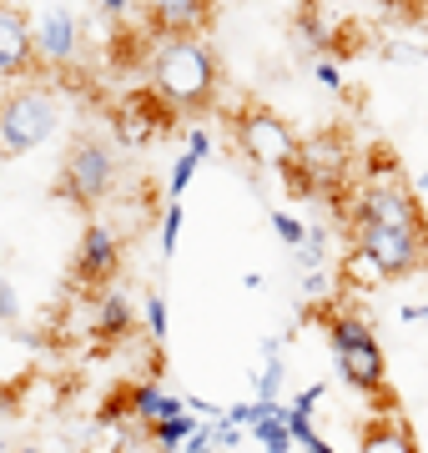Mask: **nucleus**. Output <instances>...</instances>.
Segmentation results:
<instances>
[{
  "mask_svg": "<svg viewBox=\"0 0 428 453\" xmlns=\"http://www.w3.org/2000/svg\"><path fill=\"white\" fill-rule=\"evenodd\" d=\"M0 262H5V257H0Z\"/></svg>",
  "mask_w": 428,
  "mask_h": 453,
  "instance_id": "c85d7f7f",
  "label": "nucleus"
},
{
  "mask_svg": "<svg viewBox=\"0 0 428 453\" xmlns=\"http://www.w3.org/2000/svg\"><path fill=\"white\" fill-rule=\"evenodd\" d=\"M16 453H46V449H41V443H20Z\"/></svg>",
  "mask_w": 428,
  "mask_h": 453,
  "instance_id": "cd10ccee",
  "label": "nucleus"
},
{
  "mask_svg": "<svg viewBox=\"0 0 428 453\" xmlns=\"http://www.w3.org/2000/svg\"><path fill=\"white\" fill-rule=\"evenodd\" d=\"M66 121L61 91L46 81H16L0 91V157H26L35 146H46Z\"/></svg>",
  "mask_w": 428,
  "mask_h": 453,
  "instance_id": "39448f33",
  "label": "nucleus"
},
{
  "mask_svg": "<svg viewBox=\"0 0 428 453\" xmlns=\"http://www.w3.org/2000/svg\"><path fill=\"white\" fill-rule=\"evenodd\" d=\"M358 453H418V434L398 408H378L373 418L363 423Z\"/></svg>",
  "mask_w": 428,
  "mask_h": 453,
  "instance_id": "ddd939ff",
  "label": "nucleus"
},
{
  "mask_svg": "<svg viewBox=\"0 0 428 453\" xmlns=\"http://www.w3.org/2000/svg\"><path fill=\"white\" fill-rule=\"evenodd\" d=\"M187 151H192V157H202V162H207V157H212L217 146H212V131L207 127H192L187 131Z\"/></svg>",
  "mask_w": 428,
  "mask_h": 453,
  "instance_id": "393cba45",
  "label": "nucleus"
},
{
  "mask_svg": "<svg viewBox=\"0 0 428 453\" xmlns=\"http://www.w3.org/2000/svg\"><path fill=\"white\" fill-rule=\"evenodd\" d=\"M35 71H41L35 20L20 11V0H0V86L31 81Z\"/></svg>",
  "mask_w": 428,
  "mask_h": 453,
  "instance_id": "9d476101",
  "label": "nucleus"
},
{
  "mask_svg": "<svg viewBox=\"0 0 428 453\" xmlns=\"http://www.w3.org/2000/svg\"><path fill=\"white\" fill-rule=\"evenodd\" d=\"M121 257H126V237H121V226L91 217V222L81 226L76 257H71V288L81 292V297H96V292L116 288Z\"/></svg>",
  "mask_w": 428,
  "mask_h": 453,
  "instance_id": "0eeeda50",
  "label": "nucleus"
},
{
  "mask_svg": "<svg viewBox=\"0 0 428 453\" xmlns=\"http://www.w3.org/2000/svg\"><path fill=\"white\" fill-rule=\"evenodd\" d=\"M272 232H278V242L293 252V247L308 237V222H302V217H293V211H272Z\"/></svg>",
  "mask_w": 428,
  "mask_h": 453,
  "instance_id": "aec40b11",
  "label": "nucleus"
},
{
  "mask_svg": "<svg viewBox=\"0 0 428 453\" xmlns=\"http://www.w3.org/2000/svg\"><path fill=\"white\" fill-rule=\"evenodd\" d=\"M308 71H313V81L323 86V91H332V96H338V91H343V65L332 61V56H317V61H308Z\"/></svg>",
  "mask_w": 428,
  "mask_h": 453,
  "instance_id": "412c9836",
  "label": "nucleus"
},
{
  "mask_svg": "<svg viewBox=\"0 0 428 453\" xmlns=\"http://www.w3.org/2000/svg\"><path fill=\"white\" fill-rule=\"evenodd\" d=\"M323 333H328V353L343 372V383L363 398H373L378 408H388V353H383L378 333L368 327V318H358L353 308H317Z\"/></svg>",
  "mask_w": 428,
  "mask_h": 453,
  "instance_id": "7ed1b4c3",
  "label": "nucleus"
},
{
  "mask_svg": "<svg viewBox=\"0 0 428 453\" xmlns=\"http://www.w3.org/2000/svg\"><path fill=\"white\" fill-rule=\"evenodd\" d=\"M232 142H237V157L257 172H287L297 162V131L282 121L272 106L263 101H248V106H237L232 116Z\"/></svg>",
  "mask_w": 428,
  "mask_h": 453,
  "instance_id": "423d86ee",
  "label": "nucleus"
},
{
  "mask_svg": "<svg viewBox=\"0 0 428 453\" xmlns=\"http://www.w3.org/2000/svg\"><path fill=\"white\" fill-rule=\"evenodd\" d=\"M20 318V292H16V282L0 273V323H16Z\"/></svg>",
  "mask_w": 428,
  "mask_h": 453,
  "instance_id": "b1692460",
  "label": "nucleus"
},
{
  "mask_svg": "<svg viewBox=\"0 0 428 453\" xmlns=\"http://www.w3.org/2000/svg\"><path fill=\"white\" fill-rule=\"evenodd\" d=\"M248 434L257 438V449H263V453H293V449H297L293 428H287V408H282V403L267 408V413H263L257 423H252Z\"/></svg>",
  "mask_w": 428,
  "mask_h": 453,
  "instance_id": "2eb2a0df",
  "label": "nucleus"
},
{
  "mask_svg": "<svg viewBox=\"0 0 428 453\" xmlns=\"http://www.w3.org/2000/svg\"><path fill=\"white\" fill-rule=\"evenodd\" d=\"M348 226H353V252L348 262L368 267L373 282H398L413 277L428 262V217L409 177L398 172L388 151H368L363 157L358 181L343 196Z\"/></svg>",
  "mask_w": 428,
  "mask_h": 453,
  "instance_id": "f257e3e1",
  "label": "nucleus"
},
{
  "mask_svg": "<svg viewBox=\"0 0 428 453\" xmlns=\"http://www.w3.org/2000/svg\"><path fill=\"white\" fill-rule=\"evenodd\" d=\"M35 56L46 71H76L86 61V16L61 0L41 5L35 16Z\"/></svg>",
  "mask_w": 428,
  "mask_h": 453,
  "instance_id": "6e6552de",
  "label": "nucleus"
},
{
  "mask_svg": "<svg viewBox=\"0 0 428 453\" xmlns=\"http://www.w3.org/2000/svg\"><path fill=\"white\" fill-rule=\"evenodd\" d=\"M302 453H338V449H332V443H328V438H323V434H317V438H313V443H308V449H302Z\"/></svg>",
  "mask_w": 428,
  "mask_h": 453,
  "instance_id": "bb28decb",
  "label": "nucleus"
},
{
  "mask_svg": "<svg viewBox=\"0 0 428 453\" xmlns=\"http://www.w3.org/2000/svg\"><path fill=\"white\" fill-rule=\"evenodd\" d=\"M181 226H187V211H181V202H166V207H162V222H157V242H162V257H172V252H177Z\"/></svg>",
  "mask_w": 428,
  "mask_h": 453,
  "instance_id": "f3484780",
  "label": "nucleus"
},
{
  "mask_svg": "<svg viewBox=\"0 0 428 453\" xmlns=\"http://www.w3.org/2000/svg\"><path fill=\"white\" fill-rule=\"evenodd\" d=\"M282 408H287V428H293L297 449H308V443L317 438V428H313V408H302L297 398H293V403H282Z\"/></svg>",
  "mask_w": 428,
  "mask_h": 453,
  "instance_id": "6ab92c4d",
  "label": "nucleus"
},
{
  "mask_svg": "<svg viewBox=\"0 0 428 453\" xmlns=\"http://www.w3.org/2000/svg\"><path fill=\"white\" fill-rule=\"evenodd\" d=\"M121 151H126V146L116 142L111 131H106V136L81 131V136L61 151V166H56V196L71 202V207H81V211L106 207V202L121 192Z\"/></svg>",
  "mask_w": 428,
  "mask_h": 453,
  "instance_id": "20e7f679",
  "label": "nucleus"
},
{
  "mask_svg": "<svg viewBox=\"0 0 428 453\" xmlns=\"http://www.w3.org/2000/svg\"><path fill=\"white\" fill-rule=\"evenodd\" d=\"M141 318H147L151 342H166V297H162V292H151V297H147V308H141Z\"/></svg>",
  "mask_w": 428,
  "mask_h": 453,
  "instance_id": "4be33fe9",
  "label": "nucleus"
},
{
  "mask_svg": "<svg viewBox=\"0 0 428 453\" xmlns=\"http://www.w3.org/2000/svg\"><path fill=\"white\" fill-rule=\"evenodd\" d=\"M136 333V308L132 297L121 288H106L91 297V342L96 348H116V342H126Z\"/></svg>",
  "mask_w": 428,
  "mask_h": 453,
  "instance_id": "f8f14e48",
  "label": "nucleus"
},
{
  "mask_svg": "<svg viewBox=\"0 0 428 453\" xmlns=\"http://www.w3.org/2000/svg\"><path fill=\"white\" fill-rule=\"evenodd\" d=\"M147 31L162 35H202L217 16V0H141Z\"/></svg>",
  "mask_w": 428,
  "mask_h": 453,
  "instance_id": "9b49d317",
  "label": "nucleus"
},
{
  "mask_svg": "<svg viewBox=\"0 0 428 453\" xmlns=\"http://www.w3.org/2000/svg\"><path fill=\"white\" fill-rule=\"evenodd\" d=\"M202 157H192V151H181L177 162H172V177H166V202H181L187 196V187H192V177H197Z\"/></svg>",
  "mask_w": 428,
  "mask_h": 453,
  "instance_id": "a211bd4d",
  "label": "nucleus"
},
{
  "mask_svg": "<svg viewBox=\"0 0 428 453\" xmlns=\"http://www.w3.org/2000/svg\"><path fill=\"white\" fill-rule=\"evenodd\" d=\"M91 5H96V11H101L106 20H126V16L136 11V5H141V0H91Z\"/></svg>",
  "mask_w": 428,
  "mask_h": 453,
  "instance_id": "a878e982",
  "label": "nucleus"
},
{
  "mask_svg": "<svg viewBox=\"0 0 428 453\" xmlns=\"http://www.w3.org/2000/svg\"><path fill=\"white\" fill-rule=\"evenodd\" d=\"M197 428H202L197 413H177V418H166V423H151L147 434H151V449L157 453H177L197 438Z\"/></svg>",
  "mask_w": 428,
  "mask_h": 453,
  "instance_id": "dca6fc26",
  "label": "nucleus"
},
{
  "mask_svg": "<svg viewBox=\"0 0 428 453\" xmlns=\"http://www.w3.org/2000/svg\"><path fill=\"white\" fill-rule=\"evenodd\" d=\"M16 418H20V393L0 388V453H5V434L16 428Z\"/></svg>",
  "mask_w": 428,
  "mask_h": 453,
  "instance_id": "5701e85b",
  "label": "nucleus"
},
{
  "mask_svg": "<svg viewBox=\"0 0 428 453\" xmlns=\"http://www.w3.org/2000/svg\"><path fill=\"white\" fill-rule=\"evenodd\" d=\"M147 86L172 111H207L222 86V61L207 35H162L147 56Z\"/></svg>",
  "mask_w": 428,
  "mask_h": 453,
  "instance_id": "f03ea898",
  "label": "nucleus"
},
{
  "mask_svg": "<svg viewBox=\"0 0 428 453\" xmlns=\"http://www.w3.org/2000/svg\"><path fill=\"white\" fill-rule=\"evenodd\" d=\"M293 41H297V50H302L308 61H317V56H332L338 31L323 20V11H317V5H302V11H297V20H293Z\"/></svg>",
  "mask_w": 428,
  "mask_h": 453,
  "instance_id": "4468645a",
  "label": "nucleus"
},
{
  "mask_svg": "<svg viewBox=\"0 0 428 453\" xmlns=\"http://www.w3.org/2000/svg\"><path fill=\"white\" fill-rule=\"evenodd\" d=\"M172 121H177V111L166 106L151 86H141V91H132V96H121L111 106V136L126 151H136V146H151L157 136H166L172 131Z\"/></svg>",
  "mask_w": 428,
  "mask_h": 453,
  "instance_id": "1a4fd4ad",
  "label": "nucleus"
}]
</instances>
